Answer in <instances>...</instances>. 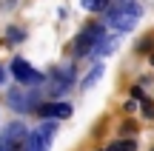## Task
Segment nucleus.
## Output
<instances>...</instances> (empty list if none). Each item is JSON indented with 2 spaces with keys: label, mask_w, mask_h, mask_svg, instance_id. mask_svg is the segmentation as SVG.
I'll return each mask as SVG.
<instances>
[{
  "label": "nucleus",
  "mask_w": 154,
  "mask_h": 151,
  "mask_svg": "<svg viewBox=\"0 0 154 151\" xmlns=\"http://www.w3.org/2000/svg\"><path fill=\"white\" fill-rule=\"evenodd\" d=\"M72 83H74V68H72V66L54 68L51 77H49V94H60V91H66Z\"/></svg>",
  "instance_id": "6"
},
{
  "label": "nucleus",
  "mask_w": 154,
  "mask_h": 151,
  "mask_svg": "<svg viewBox=\"0 0 154 151\" xmlns=\"http://www.w3.org/2000/svg\"><path fill=\"white\" fill-rule=\"evenodd\" d=\"M37 97H40L37 91H9V94H6V103H9L14 111L26 114V111H34V108L40 106Z\"/></svg>",
  "instance_id": "4"
},
{
  "label": "nucleus",
  "mask_w": 154,
  "mask_h": 151,
  "mask_svg": "<svg viewBox=\"0 0 154 151\" xmlns=\"http://www.w3.org/2000/svg\"><path fill=\"white\" fill-rule=\"evenodd\" d=\"M103 37H106V26H100V23H88V26L77 34L74 51H77V54H91V51L100 46V40H103Z\"/></svg>",
  "instance_id": "2"
},
{
  "label": "nucleus",
  "mask_w": 154,
  "mask_h": 151,
  "mask_svg": "<svg viewBox=\"0 0 154 151\" xmlns=\"http://www.w3.org/2000/svg\"><path fill=\"white\" fill-rule=\"evenodd\" d=\"M140 14H143V9H140L137 0H117L106 11V23L111 29H117V32H128V29L137 26Z\"/></svg>",
  "instance_id": "1"
},
{
  "label": "nucleus",
  "mask_w": 154,
  "mask_h": 151,
  "mask_svg": "<svg viewBox=\"0 0 154 151\" xmlns=\"http://www.w3.org/2000/svg\"><path fill=\"white\" fill-rule=\"evenodd\" d=\"M80 6L86 11H106L109 9V0H80Z\"/></svg>",
  "instance_id": "8"
},
{
  "label": "nucleus",
  "mask_w": 154,
  "mask_h": 151,
  "mask_svg": "<svg viewBox=\"0 0 154 151\" xmlns=\"http://www.w3.org/2000/svg\"><path fill=\"white\" fill-rule=\"evenodd\" d=\"M34 111H37V117H49V120L72 117V106H69V103H40Z\"/></svg>",
  "instance_id": "7"
},
{
  "label": "nucleus",
  "mask_w": 154,
  "mask_h": 151,
  "mask_svg": "<svg viewBox=\"0 0 154 151\" xmlns=\"http://www.w3.org/2000/svg\"><path fill=\"white\" fill-rule=\"evenodd\" d=\"M140 103H143V111H146V117H154V106L149 100H146V97H140Z\"/></svg>",
  "instance_id": "11"
},
{
  "label": "nucleus",
  "mask_w": 154,
  "mask_h": 151,
  "mask_svg": "<svg viewBox=\"0 0 154 151\" xmlns=\"http://www.w3.org/2000/svg\"><path fill=\"white\" fill-rule=\"evenodd\" d=\"M137 148V143L134 140H117L114 146H109V148H97V151H134Z\"/></svg>",
  "instance_id": "9"
},
{
  "label": "nucleus",
  "mask_w": 154,
  "mask_h": 151,
  "mask_svg": "<svg viewBox=\"0 0 154 151\" xmlns=\"http://www.w3.org/2000/svg\"><path fill=\"white\" fill-rule=\"evenodd\" d=\"M100 74H103V66H100V63H97V66H94L91 71H88V77L83 80V89H88V86H94V83H97V80H100Z\"/></svg>",
  "instance_id": "10"
},
{
  "label": "nucleus",
  "mask_w": 154,
  "mask_h": 151,
  "mask_svg": "<svg viewBox=\"0 0 154 151\" xmlns=\"http://www.w3.org/2000/svg\"><path fill=\"white\" fill-rule=\"evenodd\" d=\"M26 34L20 32V29H9V40H23Z\"/></svg>",
  "instance_id": "12"
},
{
  "label": "nucleus",
  "mask_w": 154,
  "mask_h": 151,
  "mask_svg": "<svg viewBox=\"0 0 154 151\" xmlns=\"http://www.w3.org/2000/svg\"><path fill=\"white\" fill-rule=\"evenodd\" d=\"M3 77H6V74H3V68H0V83H3Z\"/></svg>",
  "instance_id": "13"
},
{
  "label": "nucleus",
  "mask_w": 154,
  "mask_h": 151,
  "mask_svg": "<svg viewBox=\"0 0 154 151\" xmlns=\"http://www.w3.org/2000/svg\"><path fill=\"white\" fill-rule=\"evenodd\" d=\"M54 134H57L54 123H46V125H40V128H34L32 134H26V140H23V151H49Z\"/></svg>",
  "instance_id": "3"
},
{
  "label": "nucleus",
  "mask_w": 154,
  "mask_h": 151,
  "mask_svg": "<svg viewBox=\"0 0 154 151\" xmlns=\"http://www.w3.org/2000/svg\"><path fill=\"white\" fill-rule=\"evenodd\" d=\"M11 74H14V80H20V83H26V86L40 83V80H43V74L34 71V68L29 66L23 57H14V60H11Z\"/></svg>",
  "instance_id": "5"
},
{
  "label": "nucleus",
  "mask_w": 154,
  "mask_h": 151,
  "mask_svg": "<svg viewBox=\"0 0 154 151\" xmlns=\"http://www.w3.org/2000/svg\"><path fill=\"white\" fill-rule=\"evenodd\" d=\"M151 151H154V148H151Z\"/></svg>",
  "instance_id": "14"
}]
</instances>
